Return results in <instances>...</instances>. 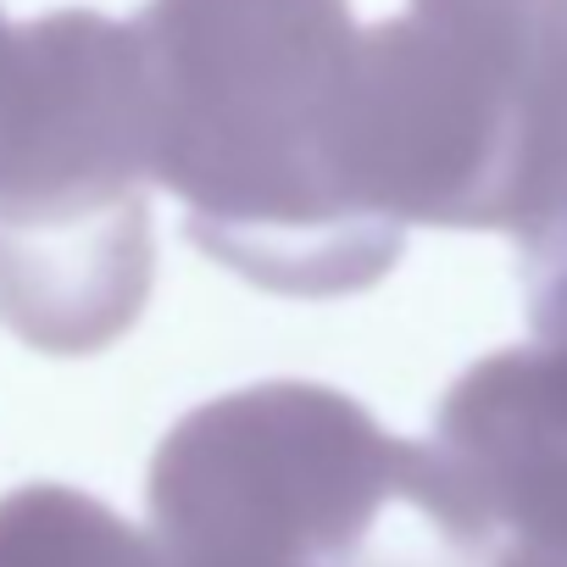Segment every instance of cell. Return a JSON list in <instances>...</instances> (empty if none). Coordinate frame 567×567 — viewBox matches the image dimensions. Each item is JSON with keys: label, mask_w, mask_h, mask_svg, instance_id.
Here are the masks:
<instances>
[{"label": "cell", "mask_w": 567, "mask_h": 567, "mask_svg": "<svg viewBox=\"0 0 567 567\" xmlns=\"http://www.w3.org/2000/svg\"><path fill=\"white\" fill-rule=\"evenodd\" d=\"M495 567H567V556H545V550H523V545H506Z\"/></svg>", "instance_id": "8992f818"}, {"label": "cell", "mask_w": 567, "mask_h": 567, "mask_svg": "<svg viewBox=\"0 0 567 567\" xmlns=\"http://www.w3.org/2000/svg\"><path fill=\"white\" fill-rule=\"evenodd\" d=\"M434 451L489 534L567 556V340L473 362L434 412Z\"/></svg>", "instance_id": "3957f363"}, {"label": "cell", "mask_w": 567, "mask_h": 567, "mask_svg": "<svg viewBox=\"0 0 567 567\" xmlns=\"http://www.w3.org/2000/svg\"><path fill=\"white\" fill-rule=\"evenodd\" d=\"M162 567H267V561H162Z\"/></svg>", "instance_id": "ba28073f"}, {"label": "cell", "mask_w": 567, "mask_h": 567, "mask_svg": "<svg viewBox=\"0 0 567 567\" xmlns=\"http://www.w3.org/2000/svg\"><path fill=\"white\" fill-rule=\"evenodd\" d=\"M506 234L517 239L534 334L567 340V34L550 45L523 101Z\"/></svg>", "instance_id": "277c9868"}, {"label": "cell", "mask_w": 567, "mask_h": 567, "mask_svg": "<svg viewBox=\"0 0 567 567\" xmlns=\"http://www.w3.org/2000/svg\"><path fill=\"white\" fill-rule=\"evenodd\" d=\"M151 178L189 206V239L272 296H357L401 256V228L357 217L329 173V128L357 40L351 0H151Z\"/></svg>", "instance_id": "6da1fadb"}, {"label": "cell", "mask_w": 567, "mask_h": 567, "mask_svg": "<svg viewBox=\"0 0 567 567\" xmlns=\"http://www.w3.org/2000/svg\"><path fill=\"white\" fill-rule=\"evenodd\" d=\"M145 501L162 561L484 567L495 545L434 445L384 434L346 390L307 379L184 412Z\"/></svg>", "instance_id": "7a4b0ae2"}, {"label": "cell", "mask_w": 567, "mask_h": 567, "mask_svg": "<svg viewBox=\"0 0 567 567\" xmlns=\"http://www.w3.org/2000/svg\"><path fill=\"white\" fill-rule=\"evenodd\" d=\"M12 45H18V23L0 18V95H7V73H12Z\"/></svg>", "instance_id": "52a82bcc"}, {"label": "cell", "mask_w": 567, "mask_h": 567, "mask_svg": "<svg viewBox=\"0 0 567 567\" xmlns=\"http://www.w3.org/2000/svg\"><path fill=\"white\" fill-rule=\"evenodd\" d=\"M0 567H162L151 534L73 484L0 495Z\"/></svg>", "instance_id": "5b68a950"}]
</instances>
